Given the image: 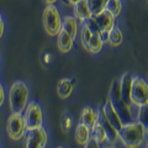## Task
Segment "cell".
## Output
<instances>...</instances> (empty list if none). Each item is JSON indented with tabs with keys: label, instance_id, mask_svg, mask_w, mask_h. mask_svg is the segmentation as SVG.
I'll use <instances>...</instances> for the list:
<instances>
[{
	"label": "cell",
	"instance_id": "obj_1",
	"mask_svg": "<svg viewBox=\"0 0 148 148\" xmlns=\"http://www.w3.org/2000/svg\"><path fill=\"white\" fill-rule=\"evenodd\" d=\"M146 137V130L137 120L123 123V126L119 130V141L122 143L123 147L127 148H137L143 146Z\"/></svg>",
	"mask_w": 148,
	"mask_h": 148
},
{
	"label": "cell",
	"instance_id": "obj_2",
	"mask_svg": "<svg viewBox=\"0 0 148 148\" xmlns=\"http://www.w3.org/2000/svg\"><path fill=\"white\" fill-rule=\"evenodd\" d=\"M9 108L14 114H22L30 101V89L25 82H14L9 90Z\"/></svg>",
	"mask_w": 148,
	"mask_h": 148
},
{
	"label": "cell",
	"instance_id": "obj_3",
	"mask_svg": "<svg viewBox=\"0 0 148 148\" xmlns=\"http://www.w3.org/2000/svg\"><path fill=\"white\" fill-rule=\"evenodd\" d=\"M62 14L54 4H49L42 12V24L46 34L49 36H57L62 29Z\"/></svg>",
	"mask_w": 148,
	"mask_h": 148
},
{
	"label": "cell",
	"instance_id": "obj_4",
	"mask_svg": "<svg viewBox=\"0 0 148 148\" xmlns=\"http://www.w3.org/2000/svg\"><path fill=\"white\" fill-rule=\"evenodd\" d=\"M22 116H24L26 131L43 126V111L41 105L35 100L29 101V104L22 112Z\"/></svg>",
	"mask_w": 148,
	"mask_h": 148
},
{
	"label": "cell",
	"instance_id": "obj_5",
	"mask_svg": "<svg viewBox=\"0 0 148 148\" xmlns=\"http://www.w3.org/2000/svg\"><path fill=\"white\" fill-rule=\"evenodd\" d=\"M131 103L137 106L148 104V82L140 75L132 78Z\"/></svg>",
	"mask_w": 148,
	"mask_h": 148
},
{
	"label": "cell",
	"instance_id": "obj_6",
	"mask_svg": "<svg viewBox=\"0 0 148 148\" xmlns=\"http://www.w3.org/2000/svg\"><path fill=\"white\" fill-rule=\"evenodd\" d=\"M6 132H8V136L10 137V140L15 142L24 140L25 133H26V126H25L22 114L11 112V115L9 116L6 121Z\"/></svg>",
	"mask_w": 148,
	"mask_h": 148
},
{
	"label": "cell",
	"instance_id": "obj_7",
	"mask_svg": "<svg viewBox=\"0 0 148 148\" xmlns=\"http://www.w3.org/2000/svg\"><path fill=\"white\" fill-rule=\"evenodd\" d=\"M24 142L26 148H43L48 143V133L43 126L34 130H27L24 137Z\"/></svg>",
	"mask_w": 148,
	"mask_h": 148
},
{
	"label": "cell",
	"instance_id": "obj_8",
	"mask_svg": "<svg viewBox=\"0 0 148 148\" xmlns=\"http://www.w3.org/2000/svg\"><path fill=\"white\" fill-rule=\"evenodd\" d=\"M99 122L103 125V127L106 132V136H108V143L110 146H115L116 143L119 142V130L111 123L108 117L105 116L104 111L103 110H99Z\"/></svg>",
	"mask_w": 148,
	"mask_h": 148
},
{
	"label": "cell",
	"instance_id": "obj_9",
	"mask_svg": "<svg viewBox=\"0 0 148 148\" xmlns=\"http://www.w3.org/2000/svg\"><path fill=\"white\" fill-rule=\"evenodd\" d=\"M101 110L104 111L105 116L108 117L109 121L112 123L117 130H120V128L123 126L122 119H121V116H120V114L117 112V110H116V108H115L114 103H112V101H111L110 99L106 100V103L104 104L103 108H101Z\"/></svg>",
	"mask_w": 148,
	"mask_h": 148
},
{
	"label": "cell",
	"instance_id": "obj_10",
	"mask_svg": "<svg viewBox=\"0 0 148 148\" xmlns=\"http://www.w3.org/2000/svg\"><path fill=\"white\" fill-rule=\"evenodd\" d=\"M72 6H73V16L75 17L80 24H84L86 20H89L92 16L89 4H88L86 0H79V1L75 3Z\"/></svg>",
	"mask_w": 148,
	"mask_h": 148
},
{
	"label": "cell",
	"instance_id": "obj_11",
	"mask_svg": "<svg viewBox=\"0 0 148 148\" xmlns=\"http://www.w3.org/2000/svg\"><path fill=\"white\" fill-rule=\"evenodd\" d=\"M75 40L68 34L67 31L61 29V31L57 34V48L61 53H69L74 47Z\"/></svg>",
	"mask_w": 148,
	"mask_h": 148
},
{
	"label": "cell",
	"instance_id": "obj_12",
	"mask_svg": "<svg viewBox=\"0 0 148 148\" xmlns=\"http://www.w3.org/2000/svg\"><path fill=\"white\" fill-rule=\"evenodd\" d=\"M94 17H95L96 22H98L100 30L110 31L114 26H116V17H115L112 14H110L106 9L104 11H101L100 14H98V15H95Z\"/></svg>",
	"mask_w": 148,
	"mask_h": 148
},
{
	"label": "cell",
	"instance_id": "obj_13",
	"mask_svg": "<svg viewBox=\"0 0 148 148\" xmlns=\"http://www.w3.org/2000/svg\"><path fill=\"white\" fill-rule=\"evenodd\" d=\"M75 79H71V78H63V79L59 80L58 83V86H57V92H58V96L61 99H68L69 96L72 95L73 89L75 86Z\"/></svg>",
	"mask_w": 148,
	"mask_h": 148
},
{
	"label": "cell",
	"instance_id": "obj_14",
	"mask_svg": "<svg viewBox=\"0 0 148 148\" xmlns=\"http://www.w3.org/2000/svg\"><path fill=\"white\" fill-rule=\"evenodd\" d=\"M74 137H75L77 143L84 146L85 143L89 141V138L91 137V128L89 126H86L85 123L83 122H78L75 130H74Z\"/></svg>",
	"mask_w": 148,
	"mask_h": 148
},
{
	"label": "cell",
	"instance_id": "obj_15",
	"mask_svg": "<svg viewBox=\"0 0 148 148\" xmlns=\"http://www.w3.org/2000/svg\"><path fill=\"white\" fill-rule=\"evenodd\" d=\"M62 29L67 31L74 40H77L78 34H79V21L73 15H67L62 20Z\"/></svg>",
	"mask_w": 148,
	"mask_h": 148
},
{
	"label": "cell",
	"instance_id": "obj_16",
	"mask_svg": "<svg viewBox=\"0 0 148 148\" xmlns=\"http://www.w3.org/2000/svg\"><path fill=\"white\" fill-rule=\"evenodd\" d=\"M99 119V110L92 106H85L82 109L80 112V122L85 123L86 126L91 127Z\"/></svg>",
	"mask_w": 148,
	"mask_h": 148
},
{
	"label": "cell",
	"instance_id": "obj_17",
	"mask_svg": "<svg viewBox=\"0 0 148 148\" xmlns=\"http://www.w3.org/2000/svg\"><path fill=\"white\" fill-rule=\"evenodd\" d=\"M132 78L133 75L130 73H125L120 78V86H121V94L122 98L131 103V88H132Z\"/></svg>",
	"mask_w": 148,
	"mask_h": 148
},
{
	"label": "cell",
	"instance_id": "obj_18",
	"mask_svg": "<svg viewBox=\"0 0 148 148\" xmlns=\"http://www.w3.org/2000/svg\"><path fill=\"white\" fill-rule=\"evenodd\" d=\"M104 41L101 40L99 34H92L91 38L89 41V45L86 47V51L91 54H99L104 48Z\"/></svg>",
	"mask_w": 148,
	"mask_h": 148
},
{
	"label": "cell",
	"instance_id": "obj_19",
	"mask_svg": "<svg viewBox=\"0 0 148 148\" xmlns=\"http://www.w3.org/2000/svg\"><path fill=\"white\" fill-rule=\"evenodd\" d=\"M90 128H91V136L100 143V146L106 145V143H108V136H106L105 130L103 127V125L99 122V120L94 125H92Z\"/></svg>",
	"mask_w": 148,
	"mask_h": 148
},
{
	"label": "cell",
	"instance_id": "obj_20",
	"mask_svg": "<svg viewBox=\"0 0 148 148\" xmlns=\"http://www.w3.org/2000/svg\"><path fill=\"white\" fill-rule=\"evenodd\" d=\"M123 42V32L117 26H114L109 32V40L108 43L111 45L112 47H119Z\"/></svg>",
	"mask_w": 148,
	"mask_h": 148
},
{
	"label": "cell",
	"instance_id": "obj_21",
	"mask_svg": "<svg viewBox=\"0 0 148 148\" xmlns=\"http://www.w3.org/2000/svg\"><path fill=\"white\" fill-rule=\"evenodd\" d=\"M122 6H123V0H108L106 10L110 14H112L115 17H119L122 12Z\"/></svg>",
	"mask_w": 148,
	"mask_h": 148
},
{
	"label": "cell",
	"instance_id": "obj_22",
	"mask_svg": "<svg viewBox=\"0 0 148 148\" xmlns=\"http://www.w3.org/2000/svg\"><path fill=\"white\" fill-rule=\"evenodd\" d=\"M88 4H89V8L91 10L92 16L98 15L101 11H104L106 9V4H108V0H86Z\"/></svg>",
	"mask_w": 148,
	"mask_h": 148
},
{
	"label": "cell",
	"instance_id": "obj_23",
	"mask_svg": "<svg viewBox=\"0 0 148 148\" xmlns=\"http://www.w3.org/2000/svg\"><path fill=\"white\" fill-rule=\"evenodd\" d=\"M78 36H79V38H80L82 46L86 49L88 45H89V41H90L91 36H92V32L90 31V29L85 24H83V26L79 29V34H78Z\"/></svg>",
	"mask_w": 148,
	"mask_h": 148
},
{
	"label": "cell",
	"instance_id": "obj_24",
	"mask_svg": "<svg viewBox=\"0 0 148 148\" xmlns=\"http://www.w3.org/2000/svg\"><path fill=\"white\" fill-rule=\"evenodd\" d=\"M137 121L140 122L143 127H145L147 135H148V104L140 106V111H138Z\"/></svg>",
	"mask_w": 148,
	"mask_h": 148
},
{
	"label": "cell",
	"instance_id": "obj_25",
	"mask_svg": "<svg viewBox=\"0 0 148 148\" xmlns=\"http://www.w3.org/2000/svg\"><path fill=\"white\" fill-rule=\"evenodd\" d=\"M73 122H74V120H73V116H72V114L71 112H64L63 114V116H62V130L64 132H69L73 128Z\"/></svg>",
	"mask_w": 148,
	"mask_h": 148
},
{
	"label": "cell",
	"instance_id": "obj_26",
	"mask_svg": "<svg viewBox=\"0 0 148 148\" xmlns=\"http://www.w3.org/2000/svg\"><path fill=\"white\" fill-rule=\"evenodd\" d=\"M84 24H85L88 27H89L92 34H99V32H100V27H99L98 22H96V20H95L94 16H91L89 20H86V21L84 22Z\"/></svg>",
	"mask_w": 148,
	"mask_h": 148
},
{
	"label": "cell",
	"instance_id": "obj_27",
	"mask_svg": "<svg viewBox=\"0 0 148 148\" xmlns=\"http://www.w3.org/2000/svg\"><path fill=\"white\" fill-rule=\"evenodd\" d=\"M84 146H85L86 148H99V147H100V143L91 136V137L89 138V141H88Z\"/></svg>",
	"mask_w": 148,
	"mask_h": 148
},
{
	"label": "cell",
	"instance_id": "obj_28",
	"mask_svg": "<svg viewBox=\"0 0 148 148\" xmlns=\"http://www.w3.org/2000/svg\"><path fill=\"white\" fill-rule=\"evenodd\" d=\"M109 32H110V31H108V30H100V32H99V35H100V37H101V40L104 41V43H108Z\"/></svg>",
	"mask_w": 148,
	"mask_h": 148
},
{
	"label": "cell",
	"instance_id": "obj_29",
	"mask_svg": "<svg viewBox=\"0 0 148 148\" xmlns=\"http://www.w3.org/2000/svg\"><path fill=\"white\" fill-rule=\"evenodd\" d=\"M4 101H5V89H4L1 83H0V108L4 105Z\"/></svg>",
	"mask_w": 148,
	"mask_h": 148
},
{
	"label": "cell",
	"instance_id": "obj_30",
	"mask_svg": "<svg viewBox=\"0 0 148 148\" xmlns=\"http://www.w3.org/2000/svg\"><path fill=\"white\" fill-rule=\"evenodd\" d=\"M4 32H5V22H4L3 16H1V14H0V40H1V37L4 36Z\"/></svg>",
	"mask_w": 148,
	"mask_h": 148
},
{
	"label": "cell",
	"instance_id": "obj_31",
	"mask_svg": "<svg viewBox=\"0 0 148 148\" xmlns=\"http://www.w3.org/2000/svg\"><path fill=\"white\" fill-rule=\"evenodd\" d=\"M52 58H53V56L51 54V53H47V54H45V56H43V62L48 64L51 61H52Z\"/></svg>",
	"mask_w": 148,
	"mask_h": 148
},
{
	"label": "cell",
	"instance_id": "obj_32",
	"mask_svg": "<svg viewBox=\"0 0 148 148\" xmlns=\"http://www.w3.org/2000/svg\"><path fill=\"white\" fill-rule=\"evenodd\" d=\"M43 1L47 4V5H49V4H56V3L58 1V0H43Z\"/></svg>",
	"mask_w": 148,
	"mask_h": 148
},
{
	"label": "cell",
	"instance_id": "obj_33",
	"mask_svg": "<svg viewBox=\"0 0 148 148\" xmlns=\"http://www.w3.org/2000/svg\"><path fill=\"white\" fill-rule=\"evenodd\" d=\"M66 1L69 4V5H74V4L78 3V1H79V0H66Z\"/></svg>",
	"mask_w": 148,
	"mask_h": 148
},
{
	"label": "cell",
	"instance_id": "obj_34",
	"mask_svg": "<svg viewBox=\"0 0 148 148\" xmlns=\"http://www.w3.org/2000/svg\"><path fill=\"white\" fill-rule=\"evenodd\" d=\"M143 146H145L146 148H148V135H147V137H146V140H145V142H143Z\"/></svg>",
	"mask_w": 148,
	"mask_h": 148
},
{
	"label": "cell",
	"instance_id": "obj_35",
	"mask_svg": "<svg viewBox=\"0 0 148 148\" xmlns=\"http://www.w3.org/2000/svg\"><path fill=\"white\" fill-rule=\"evenodd\" d=\"M0 67H1V56H0Z\"/></svg>",
	"mask_w": 148,
	"mask_h": 148
},
{
	"label": "cell",
	"instance_id": "obj_36",
	"mask_svg": "<svg viewBox=\"0 0 148 148\" xmlns=\"http://www.w3.org/2000/svg\"><path fill=\"white\" fill-rule=\"evenodd\" d=\"M147 8H148V1H147Z\"/></svg>",
	"mask_w": 148,
	"mask_h": 148
}]
</instances>
